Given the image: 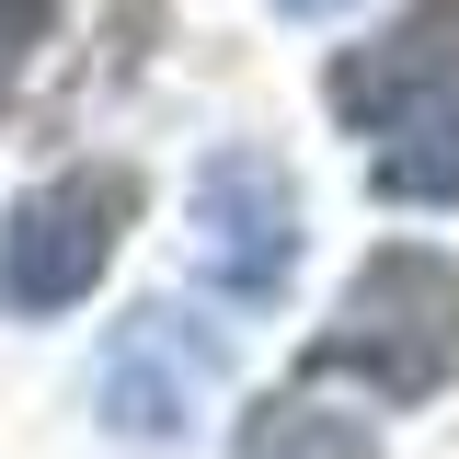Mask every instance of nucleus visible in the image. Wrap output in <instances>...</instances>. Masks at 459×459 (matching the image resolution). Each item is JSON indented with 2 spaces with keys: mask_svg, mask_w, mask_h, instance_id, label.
<instances>
[{
  "mask_svg": "<svg viewBox=\"0 0 459 459\" xmlns=\"http://www.w3.org/2000/svg\"><path fill=\"white\" fill-rule=\"evenodd\" d=\"M138 172L126 161H69L47 172L12 219H0V310L12 322H57V310H81L92 287H104L115 241L138 230Z\"/></svg>",
  "mask_w": 459,
  "mask_h": 459,
  "instance_id": "nucleus-2",
  "label": "nucleus"
},
{
  "mask_svg": "<svg viewBox=\"0 0 459 459\" xmlns=\"http://www.w3.org/2000/svg\"><path fill=\"white\" fill-rule=\"evenodd\" d=\"M104 425L115 437H138V448H172V437H195L207 425V402L230 391V344L195 322V310H172V299H150V310H126L104 344Z\"/></svg>",
  "mask_w": 459,
  "mask_h": 459,
  "instance_id": "nucleus-4",
  "label": "nucleus"
},
{
  "mask_svg": "<svg viewBox=\"0 0 459 459\" xmlns=\"http://www.w3.org/2000/svg\"><path fill=\"white\" fill-rule=\"evenodd\" d=\"M448 81H459V0H413L379 47H356L333 69V115L379 126V115H413L425 92H448Z\"/></svg>",
  "mask_w": 459,
  "mask_h": 459,
  "instance_id": "nucleus-5",
  "label": "nucleus"
},
{
  "mask_svg": "<svg viewBox=\"0 0 459 459\" xmlns=\"http://www.w3.org/2000/svg\"><path fill=\"white\" fill-rule=\"evenodd\" d=\"M241 459H379V425H356V413H333L287 379L276 402L241 413Z\"/></svg>",
  "mask_w": 459,
  "mask_h": 459,
  "instance_id": "nucleus-7",
  "label": "nucleus"
},
{
  "mask_svg": "<svg viewBox=\"0 0 459 459\" xmlns=\"http://www.w3.org/2000/svg\"><path fill=\"white\" fill-rule=\"evenodd\" d=\"M299 379H368L379 402H437L459 379V264L437 241H379L344 276Z\"/></svg>",
  "mask_w": 459,
  "mask_h": 459,
  "instance_id": "nucleus-1",
  "label": "nucleus"
},
{
  "mask_svg": "<svg viewBox=\"0 0 459 459\" xmlns=\"http://www.w3.org/2000/svg\"><path fill=\"white\" fill-rule=\"evenodd\" d=\"M299 172L253 138H230L219 161L195 172V276L219 287L230 310H276L299 276Z\"/></svg>",
  "mask_w": 459,
  "mask_h": 459,
  "instance_id": "nucleus-3",
  "label": "nucleus"
},
{
  "mask_svg": "<svg viewBox=\"0 0 459 459\" xmlns=\"http://www.w3.org/2000/svg\"><path fill=\"white\" fill-rule=\"evenodd\" d=\"M57 12H69V0H0V115H12V92H23V69L47 57Z\"/></svg>",
  "mask_w": 459,
  "mask_h": 459,
  "instance_id": "nucleus-8",
  "label": "nucleus"
},
{
  "mask_svg": "<svg viewBox=\"0 0 459 459\" xmlns=\"http://www.w3.org/2000/svg\"><path fill=\"white\" fill-rule=\"evenodd\" d=\"M276 12H299V23H322V12H344V0H276Z\"/></svg>",
  "mask_w": 459,
  "mask_h": 459,
  "instance_id": "nucleus-9",
  "label": "nucleus"
},
{
  "mask_svg": "<svg viewBox=\"0 0 459 459\" xmlns=\"http://www.w3.org/2000/svg\"><path fill=\"white\" fill-rule=\"evenodd\" d=\"M368 184L402 207H459V81L425 92L413 115H391V150L368 161Z\"/></svg>",
  "mask_w": 459,
  "mask_h": 459,
  "instance_id": "nucleus-6",
  "label": "nucleus"
}]
</instances>
